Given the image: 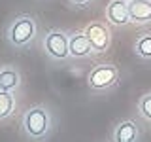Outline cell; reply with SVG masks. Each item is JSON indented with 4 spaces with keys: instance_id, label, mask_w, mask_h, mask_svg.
Listing matches in <instances>:
<instances>
[{
    "instance_id": "cell-1",
    "label": "cell",
    "mask_w": 151,
    "mask_h": 142,
    "mask_svg": "<svg viewBox=\"0 0 151 142\" xmlns=\"http://www.w3.org/2000/svg\"><path fill=\"white\" fill-rule=\"evenodd\" d=\"M23 129L27 136L34 140H42L51 131V114L45 106H32L23 117Z\"/></svg>"
},
{
    "instance_id": "cell-2",
    "label": "cell",
    "mask_w": 151,
    "mask_h": 142,
    "mask_svg": "<svg viewBox=\"0 0 151 142\" xmlns=\"http://www.w3.org/2000/svg\"><path fill=\"white\" fill-rule=\"evenodd\" d=\"M36 30H38V27H36L34 17L19 15V17H15V21L8 28V40L17 47L28 46L36 38Z\"/></svg>"
},
{
    "instance_id": "cell-3",
    "label": "cell",
    "mask_w": 151,
    "mask_h": 142,
    "mask_svg": "<svg viewBox=\"0 0 151 142\" xmlns=\"http://www.w3.org/2000/svg\"><path fill=\"white\" fill-rule=\"evenodd\" d=\"M117 80H119V70L110 63L94 66L87 76L89 87L94 89V91H104V89L113 87L117 83Z\"/></svg>"
},
{
    "instance_id": "cell-4",
    "label": "cell",
    "mask_w": 151,
    "mask_h": 142,
    "mask_svg": "<svg viewBox=\"0 0 151 142\" xmlns=\"http://www.w3.org/2000/svg\"><path fill=\"white\" fill-rule=\"evenodd\" d=\"M44 49L53 59H66L70 57V36L60 30H51L44 38Z\"/></svg>"
},
{
    "instance_id": "cell-5",
    "label": "cell",
    "mask_w": 151,
    "mask_h": 142,
    "mask_svg": "<svg viewBox=\"0 0 151 142\" xmlns=\"http://www.w3.org/2000/svg\"><path fill=\"white\" fill-rule=\"evenodd\" d=\"M85 34H87L89 42L93 46V51L96 53H102L110 47V42H111V36H110V30L104 23H91L87 28H85Z\"/></svg>"
},
{
    "instance_id": "cell-6",
    "label": "cell",
    "mask_w": 151,
    "mask_h": 142,
    "mask_svg": "<svg viewBox=\"0 0 151 142\" xmlns=\"http://www.w3.org/2000/svg\"><path fill=\"white\" fill-rule=\"evenodd\" d=\"M106 17L111 25L123 27L130 23V13H129V2L127 0H111L106 6Z\"/></svg>"
},
{
    "instance_id": "cell-7",
    "label": "cell",
    "mask_w": 151,
    "mask_h": 142,
    "mask_svg": "<svg viewBox=\"0 0 151 142\" xmlns=\"http://www.w3.org/2000/svg\"><path fill=\"white\" fill-rule=\"evenodd\" d=\"M130 21L136 25H145L151 21V0H130L129 2Z\"/></svg>"
},
{
    "instance_id": "cell-8",
    "label": "cell",
    "mask_w": 151,
    "mask_h": 142,
    "mask_svg": "<svg viewBox=\"0 0 151 142\" xmlns=\"http://www.w3.org/2000/svg\"><path fill=\"white\" fill-rule=\"evenodd\" d=\"M93 53V46L85 32H78V34L70 36V55L76 59H83V57Z\"/></svg>"
},
{
    "instance_id": "cell-9",
    "label": "cell",
    "mask_w": 151,
    "mask_h": 142,
    "mask_svg": "<svg viewBox=\"0 0 151 142\" xmlns=\"http://www.w3.org/2000/svg\"><path fill=\"white\" fill-rule=\"evenodd\" d=\"M140 135V129L134 121L127 120L121 121L119 125L115 127V133H113V142H136Z\"/></svg>"
},
{
    "instance_id": "cell-10",
    "label": "cell",
    "mask_w": 151,
    "mask_h": 142,
    "mask_svg": "<svg viewBox=\"0 0 151 142\" xmlns=\"http://www.w3.org/2000/svg\"><path fill=\"white\" fill-rule=\"evenodd\" d=\"M21 83V76L15 68H2L0 70V91H13Z\"/></svg>"
},
{
    "instance_id": "cell-11",
    "label": "cell",
    "mask_w": 151,
    "mask_h": 142,
    "mask_svg": "<svg viewBox=\"0 0 151 142\" xmlns=\"http://www.w3.org/2000/svg\"><path fill=\"white\" fill-rule=\"evenodd\" d=\"M15 110V99L12 91H0V120L9 117Z\"/></svg>"
},
{
    "instance_id": "cell-12",
    "label": "cell",
    "mask_w": 151,
    "mask_h": 142,
    "mask_svg": "<svg viewBox=\"0 0 151 142\" xmlns=\"http://www.w3.org/2000/svg\"><path fill=\"white\" fill-rule=\"evenodd\" d=\"M136 53H138L142 59H151V34H144L138 38L134 46Z\"/></svg>"
},
{
    "instance_id": "cell-13",
    "label": "cell",
    "mask_w": 151,
    "mask_h": 142,
    "mask_svg": "<svg viewBox=\"0 0 151 142\" xmlns=\"http://www.w3.org/2000/svg\"><path fill=\"white\" fill-rule=\"evenodd\" d=\"M138 110H140L142 117H145L147 121H151V93L142 95V99L138 101Z\"/></svg>"
},
{
    "instance_id": "cell-14",
    "label": "cell",
    "mask_w": 151,
    "mask_h": 142,
    "mask_svg": "<svg viewBox=\"0 0 151 142\" xmlns=\"http://www.w3.org/2000/svg\"><path fill=\"white\" fill-rule=\"evenodd\" d=\"M70 2L78 4V6H85V4H89V2H91V0H70Z\"/></svg>"
},
{
    "instance_id": "cell-15",
    "label": "cell",
    "mask_w": 151,
    "mask_h": 142,
    "mask_svg": "<svg viewBox=\"0 0 151 142\" xmlns=\"http://www.w3.org/2000/svg\"><path fill=\"white\" fill-rule=\"evenodd\" d=\"M129 2H130V0H129Z\"/></svg>"
}]
</instances>
